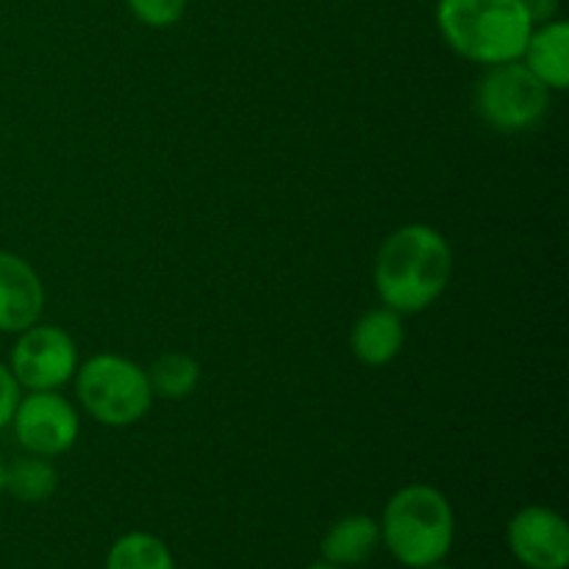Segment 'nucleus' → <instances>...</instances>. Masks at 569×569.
Instances as JSON below:
<instances>
[{
	"label": "nucleus",
	"instance_id": "obj_12",
	"mask_svg": "<svg viewBox=\"0 0 569 569\" xmlns=\"http://www.w3.org/2000/svg\"><path fill=\"white\" fill-rule=\"evenodd\" d=\"M378 545H381V526L370 517L353 515L333 522L322 539V556L333 567H356L370 559Z\"/></svg>",
	"mask_w": 569,
	"mask_h": 569
},
{
	"label": "nucleus",
	"instance_id": "obj_1",
	"mask_svg": "<svg viewBox=\"0 0 569 569\" xmlns=\"http://www.w3.org/2000/svg\"><path fill=\"white\" fill-rule=\"evenodd\" d=\"M450 272L448 239L431 226H403L383 239L376 256L378 298L398 315H417L448 289Z\"/></svg>",
	"mask_w": 569,
	"mask_h": 569
},
{
	"label": "nucleus",
	"instance_id": "obj_4",
	"mask_svg": "<svg viewBox=\"0 0 569 569\" xmlns=\"http://www.w3.org/2000/svg\"><path fill=\"white\" fill-rule=\"evenodd\" d=\"M76 392L89 417L111 428L142 420L153 403L148 372L137 361L117 353H100L76 370Z\"/></svg>",
	"mask_w": 569,
	"mask_h": 569
},
{
	"label": "nucleus",
	"instance_id": "obj_9",
	"mask_svg": "<svg viewBox=\"0 0 569 569\" xmlns=\"http://www.w3.org/2000/svg\"><path fill=\"white\" fill-rule=\"evenodd\" d=\"M44 289L39 276L20 256L0 250V331L20 333L39 320Z\"/></svg>",
	"mask_w": 569,
	"mask_h": 569
},
{
	"label": "nucleus",
	"instance_id": "obj_19",
	"mask_svg": "<svg viewBox=\"0 0 569 569\" xmlns=\"http://www.w3.org/2000/svg\"><path fill=\"white\" fill-rule=\"evenodd\" d=\"M309 569H342V567H333V565H317V567H309Z\"/></svg>",
	"mask_w": 569,
	"mask_h": 569
},
{
	"label": "nucleus",
	"instance_id": "obj_3",
	"mask_svg": "<svg viewBox=\"0 0 569 569\" xmlns=\"http://www.w3.org/2000/svg\"><path fill=\"white\" fill-rule=\"evenodd\" d=\"M381 539L400 565L433 567L453 545V509L448 498L428 483L403 487L383 509Z\"/></svg>",
	"mask_w": 569,
	"mask_h": 569
},
{
	"label": "nucleus",
	"instance_id": "obj_6",
	"mask_svg": "<svg viewBox=\"0 0 569 569\" xmlns=\"http://www.w3.org/2000/svg\"><path fill=\"white\" fill-rule=\"evenodd\" d=\"M78 370L76 342L56 326H37L20 331L11 350V376L31 392H53L64 387Z\"/></svg>",
	"mask_w": 569,
	"mask_h": 569
},
{
	"label": "nucleus",
	"instance_id": "obj_8",
	"mask_svg": "<svg viewBox=\"0 0 569 569\" xmlns=\"http://www.w3.org/2000/svg\"><path fill=\"white\" fill-rule=\"evenodd\" d=\"M511 553L528 569H565L569 565V528L565 517L545 506H528L509 522Z\"/></svg>",
	"mask_w": 569,
	"mask_h": 569
},
{
	"label": "nucleus",
	"instance_id": "obj_21",
	"mask_svg": "<svg viewBox=\"0 0 569 569\" xmlns=\"http://www.w3.org/2000/svg\"><path fill=\"white\" fill-rule=\"evenodd\" d=\"M426 569H450V567H437V565H433V567H426Z\"/></svg>",
	"mask_w": 569,
	"mask_h": 569
},
{
	"label": "nucleus",
	"instance_id": "obj_5",
	"mask_svg": "<svg viewBox=\"0 0 569 569\" xmlns=\"http://www.w3.org/2000/svg\"><path fill=\"white\" fill-rule=\"evenodd\" d=\"M550 106V89L522 61L489 67L478 81L476 109L495 131H526L537 126Z\"/></svg>",
	"mask_w": 569,
	"mask_h": 569
},
{
	"label": "nucleus",
	"instance_id": "obj_7",
	"mask_svg": "<svg viewBox=\"0 0 569 569\" xmlns=\"http://www.w3.org/2000/svg\"><path fill=\"white\" fill-rule=\"evenodd\" d=\"M11 422H14V433L22 448L33 456H44V459L67 453L81 431L78 411L56 389L20 398Z\"/></svg>",
	"mask_w": 569,
	"mask_h": 569
},
{
	"label": "nucleus",
	"instance_id": "obj_10",
	"mask_svg": "<svg viewBox=\"0 0 569 569\" xmlns=\"http://www.w3.org/2000/svg\"><path fill=\"white\" fill-rule=\"evenodd\" d=\"M522 64L550 89L565 92L569 87V26L565 20H550L533 26L531 39L522 53Z\"/></svg>",
	"mask_w": 569,
	"mask_h": 569
},
{
	"label": "nucleus",
	"instance_id": "obj_20",
	"mask_svg": "<svg viewBox=\"0 0 569 569\" xmlns=\"http://www.w3.org/2000/svg\"><path fill=\"white\" fill-rule=\"evenodd\" d=\"M0 495H3V461H0Z\"/></svg>",
	"mask_w": 569,
	"mask_h": 569
},
{
	"label": "nucleus",
	"instance_id": "obj_2",
	"mask_svg": "<svg viewBox=\"0 0 569 569\" xmlns=\"http://www.w3.org/2000/svg\"><path fill=\"white\" fill-rule=\"evenodd\" d=\"M437 26L456 53L483 67L520 61L533 31L522 0H439Z\"/></svg>",
	"mask_w": 569,
	"mask_h": 569
},
{
	"label": "nucleus",
	"instance_id": "obj_18",
	"mask_svg": "<svg viewBox=\"0 0 569 569\" xmlns=\"http://www.w3.org/2000/svg\"><path fill=\"white\" fill-rule=\"evenodd\" d=\"M522 3H526L528 14H531L533 26H542V22L556 20L561 0H522Z\"/></svg>",
	"mask_w": 569,
	"mask_h": 569
},
{
	"label": "nucleus",
	"instance_id": "obj_16",
	"mask_svg": "<svg viewBox=\"0 0 569 569\" xmlns=\"http://www.w3.org/2000/svg\"><path fill=\"white\" fill-rule=\"evenodd\" d=\"M131 14L150 28H170L187 11L189 0H126Z\"/></svg>",
	"mask_w": 569,
	"mask_h": 569
},
{
	"label": "nucleus",
	"instance_id": "obj_14",
	"mask_svg": "<svg viewBox=\"0 0 569 569\" xmlns=\"http://www.w3.org/2000/svg\"><path fill=\"white\" fill-rule=\"evenodd\" d=\"M106 569H176V565L161 539L133 531L117 539Z\"/></svg>",
	"mask_w": 569,
	"mask_h": 569
},
{
	"label": "nucleus",
	"instance_id": "obj_15",
	"mask_svg": "<svg viewBox=\"0 0 569 569\" xmlns=\"http://www.w3.org/2000/svg\"><path fill=\"white\" fill-rule=\"evenodd\" d=\"M148 381L153 395L181 400L194 392L200 381V365L187 353H164L150 365Z\"/></svg>",
	"mask_w": 569,
	"mask_h": 569
},
{
	"label": "nucleus",
	"instance_id": "obj_11",
	"mask_svg": "<svg viewBox=\"0 0 569 569\" xmlns=\"http://www.w3.org/2000/svg\"><path fill=\"white\" fill-rule=\"evenodd\" d=\"M403 320L392 309H372L350 331V350L367 367H383L403 348Z\"/></svg>",
	"mask_w": 569,
	"mask_h": 569
},
{
	"label": "nucleus",
	"instance_id": "obj_13",
	"mask_svg": "<svg viewBox=\"0 0 569 569\" xmlns=\"http://www.w3.org/2000/svg\"><path fill=\"white\" fill-rule=\"evenodd\" d=\"M59 487V472L44 456H22L3 465V492L14 495L22 503H42Z\"/></svg>",
	"mask_w": 569,
	"mask_h": 569
},
{
	"label": "nucleus",
	"instance_id": "obj_17",
	"mask_svg": "<svg viewBox=\"0 0 569 569\" xmlns=\"http://www.w3.org/2000/svg\"><path fill=\"white\" fill-rule=\"evenodd\" d=\"M17 403H20V383L11 376L9 367L0 365V431L11 422Z\"/></svg>",
	"mask_w": 569,
	"mask_h": 569
}]
</instances>
